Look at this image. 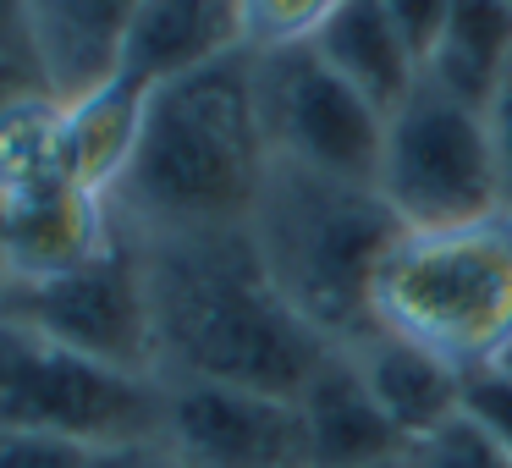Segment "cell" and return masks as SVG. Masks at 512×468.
I'll list each match as a JSON object with an SVG mask.
<instances>
[{
	"label": "cell",
	"mask_w": 512,
	"mask_h": 468,
	"mask_svg": "<svg viewBox=\"0 0 512 468\" xmlns=\"http://www.w3.org/2000/svg\"><path fill=\"white\" fill-rule=\"evenodd\" d=\"M155 309L160 380L243 386L303 397L314 369L336 353L270 281L248 226L182 237H138Z\"/></svg>",
	"instance_id": "obj_1"
},
{
	"label": "cell",
	"mask_w": 512,
	"mask_h": 468,
	"mask_svg": "<svg viewBox=\"0 0 512 468\" xmlns=\"http://www.w3.org/2000/svg\"><path fill=\"white\" fill-rule=\"evenodd\" d=\"M270 177V144L254 100V50L149 89L133 166L111 215L133 237H182L248 226Z\"/></svg>",
	"instance_id": "obj_2"
},
{
	"label": "cell",
	"mask_w": 512,
	"mask_h": 468,
	"mask_svg": "<svg viewBox=\"0 0 512 468\" xmlns=\"http://www.w3.org/2000/svg\"><path fill=\"white\" fill-rule=\"evenodd\" d=\"M248 237L281 298L331 347L375 331V276L402 237V221L375 188L270 160Z\"/></svg>",
	"instance_id": "obj_3"
},
{
	"label": "cell",
	"mask_w": 512,
	"mask_h": 468,
	"mask_svg": "<svg viewBox=\"0 0 512 468\" xmlns=\"http://www.w3.org/2000/svg\"><path fill=\"white\" fill-rule=\"evenodd\" d=\"M375 325L457 375L496 364L512 336V210L446 232H402L375 276Z\"/></svg>",
	"instance_id": "obj_4"
},
{
	"label": "cell",
	"mask_w": 512,
	"mask_h": 468,
	"mask_svg": "<svg viewBox=\"0 0 512 468\" xmlns=\"http://www.w3.org/2000/svg\"><path fill=\"white\" fill-rule=\"evenodd\" d=\"M375 193L402 221V232H446L512 210V177L490 116L441 94L435 83H419L386 116Z\"/></svg>",
	"instance_id": "obj_5"
},
{
	"label": "cell",
	"mask_w": 512,
	"mask_h": 468,
	"mask_svg": "<svg viewBox=\"0 0 512 468\" xmlns=\"http://www.w3.org/2000/svg\"><path fill=\"white\" fill-rule=\"evenodd\" d=\"M166 380L122 375L0 314V435H61L116 452L160 441Z\"/></svg>",
	"instance_id": "obj_6"
},
{
	"label": "cell",
	"mask_w": 512,
	"mask_h": 468,
	"mask_svg": "<svg viewBox=\"0 0 512 468\" xmlns=\"http://www.w3.org/2000/svg\"><path fill=\"white\" fill-rule=\"evenodd\" d=\"M254 100L270 160L375 188L386 111H375L314 45L254 56Z\"/></svg>",
	"instance_id": "obj_7"
},
{
	"label": "cell",
	"mask_w": 512,
	"mask_h": 468,
	"mask_svg": "<svg viewBox=\"0 0 512 468\" xmlns=\"http://www.w3.org/2000/svg\"><path fill=\"white\" fill-rule=\"evenodd\" d=\"M0 314L34 325L39 336L72 347L122 375L160 380L155 364V309H149V281L138 237L116 226V243L83 270H67L56 281H23L0 292Z\"/></svg>",
	"instance_id": "obj_8"
},
{
	"label": "cell",
	"mask_w": 512,
	"mask_h": 468,
	"mask_svg": "<svg viewBox=\"0 0 512 468\" xmlns=\"http://www.w3.org/2000/svg\"><path fill=\"white\" fill-rule=\"evenodd\" d=\"M160 452L171 468H314L309 424L292 397L166 380Z\"/></svg>",
	"instance_id": "obj_9"
},
{
	"label": "cell",
	"mask_w": 512,
	"mask_h": 468,
	"mask_svg": "<svg viewBox=\"0 0 512 468\" xmlns=\"http://www.w3.org/2000/svg\"><path fill=\"white\" fill-rule=\"evenodd\" d=\"M138 0H23V50L56 105L122 78Z\"/></svg>",
	"instance_id": "obj_10"
},
{
	"label": "cell",
	"mask_w": 512,
	"mask_h": 468,
	"mask_svg": "<svg viewBox=\"0 0 512 468\" xmlns=\"http://www.w3.org/2000/svg\"><path fill=\"white\" fill-rule=\"evenodd\" d=\"M111 243H116L111 199H94L72 182H56L45 193L6 204V270H12V287L83 270Z\"/></svg>",
	"instance_id": "obj_11"
},
{
	"label": "cell",
	"mask_w": 512,
	"mask_h": 468,
	"mask_svg": "<svg viewBox=\"0 0 512 468\" xmlns=\"http://www.w3.org/2000/svg\"><path fill=\"white\" fill-rule=\"evenodd\" d=\"M347 358L358 364L369 397L380 402V413H386L391 430L408 446L430 441L435 430H446L463 413V380L468 375H457L452 364H441L435 353L402 342V336L380 331V325L369 336H358L347 347Z\"/></svg>",
	"instance_id": "obj_12"
},
{
	"label": "cell",
	"mask_w": 512,
	"mask_h": 468,
	"mask_svg": "<svg viewBox=\"0 0 512 468\" xmlns=\"http://www.w3.org/2000/svg\"><path fill=\"white\" fill-rule=\"evenodd\" d=\"M298 408H303V424H309L314 468H369V463H397V457H408V441L391 430L380 402L369 397V386L358 375V364L347 358V347H336L314 369Z\"/></svg>",
	"instance_id": "obj_13"
},
{
	"label": "cell",
	"mask_w": 512,
	"mask_h": 468,
	"mask_svg": "<svg viewBox=\"0 0 512 468\" xmlns=\"http://www.w3.org/2000/svg\"><path fill=\"white\" fill-rule=\"evenodd\" d=\"M232 50H243V0H138L122 72L144 89H160Z\"/></svg>",
	"instance_id": "obj_14"
},
{
	"label": "cell",
	"mask_w": 512,
	"mask_h": 468,
	"mask_svg": "<svg viewBox=\"0 0 512 468\" xmlns=\"http://www.w3.org/2000/svg\"><path fill=\"white\" fill-rule=\"evenodd\" d=\"M144 105L149 89L138 78H111L105 89L61 105V171L72 188L111 199L133 166L138 133H144Z\"/></svg>",
	"instance_id": "obj_15"
},
{
	"label": "cell",
	"mask_w": 512,
	"mask_h": 468,
	"mask_svg": "<svg viewBox=\"0 0 512 468\" xmlns=\"http://www.w3.org/2000/svg\"><path fill=\"white\" fill-rule=\"evenodd\" d=\"M512 72V0H457L424 61V83L490 116Z\"/></svg>",
	"instance_id": "obj_16"
},
{
	"label": "cell",
	"mask_w": 512,
	"mask_h": 468,
	"mask_svg": "<svg viewBox=\"0 0 512 468\" xmlns=\"http://www.w3.org/2000/svg\"><path fill=\"white\" fill-rule=\"evenodd\" d=\"M314 50H320V56L386 116L424 83L419 56L402 45V34L391 28V17L380 12V0H347L342 12L320 28Z\"/></svg>",
	"instance_id": "obj_17"
},
{
	"label": "cell",
	"mask_w": 512,
	"mask_h": 468,
	"mask_svg": "<svg viewBox=\"0 0 512 468\" xmlns=\"http://www.w3.org/2000/svg\"><path fill=\"white\" fill-rule=\"evenodd\" d=\"M56 182H67V171H61V105L50 94H34L0 116V204L45 193Z\"/></svg>",
	"instance_id": "obj_18"
},
{
	"label": "cell",
	"mask_w": 512,
	"mask_h": 468,
	"mask_svg": "<svg viewBox=\"0 0 512 468\" xmlns=\"http://www.w3.org/2000/svg\"><path fill=\"white\" fill-rule=\"evenodd\" d=\"M342 6L347 0H243V50L270 56V50L314 45Z\"/></svg>",
	"instance_id": "obj_19"
},
{
	"label": "cell",
	"mask_w": 512,
	"mask_h": 468,
	"mask_svg": "<svg viewBox=\"0 0 512 468\" xmlns=\"http://www.w3.org/2000/svg\"><path fill=\"white\" fill-rule=\"evenodd\" d=\"M408 468H512L507 457L490 446L485 430H474V424L457 413L446 430H435L430 441L408 446Z\"/></svg>",
	"instance_id": "obj_20"
},
{
	"label": "cell",
	"mask_w": 512,
	"mask_h": 468,
	"mask_svg": "<svg viewBox=\"0 0 512 468\" xmlns=\"http://www.w3.org/2000/svg\"><path fill=\"white\" fill-rule=\"evenodd\" d=\"M463 419L474 424V430H485L490 446L512 463V375H501V369H474V375L463 380Z\"/></svg>",
	"instance_id": "obj_21"
},
{
	"label": "cell",
	"mask_w": 512,
	"mask_h": 468,
	"mask_svg": "<svg viewBox=\"0 0 512 468\" xmlns=\"http://www.w3.org/2000/svg\"><path fill=\"white\" fill-rule=\"evenodd\" d=\"M100 446L61 435H0V468H100Z\"/></svg>",
	"instance_id": "obj_22"
},
{
	"label": "cell",
	"mask_w": 512,
	"mask_h": 468,
	"mask_svg": "<svg viewBox=\"0 0 512 468\" xmlns=\"http://www.w3.org/2000/svg\"><path fill=\"white\" fill-rule=\"evenodd\" d=\"M452 6L457 0H380V12L391 17V28L402 34V45L419 56V67L430 61V50H435V39H441Z\"/></svg>",
	"instance_id": "obj_23"
},
{
	"label": "cell",
	"mask_w": 512,
	"mask_h": 468,
	"mask_svg": "<svg viewBox=\"0 0 512 468\" xmlns=\"http://www.w3.org/2000/svg\"><path fill=\"white\" fill-rule=\"evenodd\" d=\"M34 94H45V83H39L34 61H28V50H12V56H0V116L17 111V105L34 100Z\"/></svg>",
	"instance_id": "obj_24"
},
{
	"label": "cell",
	"mask_w": 512,
	"mask_h": 468,
	"mask_svg": "<svg viewBox=\"0 0 512 468\" xmlns=\"http://www.w3.org/2000/svg\"><path fill=\"white\" fill-rule=\"evenodd\" d=\"M490 133H496L501 160H507V177H512V72H507V83H501L496 105H490Z\"/></svg>",
	"instance_id": "obj_25"
},
{
	"label": "cell",
	"mask_w": 512,
	"mask_h": 468,
	"mask_svg": "<svg viewBox=\"0 0 512 468\" xmlns=\"http://www.w3.org/2000/svg\"><path fill=\"white\" fill-rule=\"evenodd\" d=\"M23 50V0H0V56Z\"/></svg>",
	"instance_id": "obj_26"
},
{
	"label": "cell",
	"mask_w": 512,
	"mask_h": 468,
	"mask_svg": "<svg viewBox=\"0 0 512 468\" xmlns=\"http://www.w3.org/2000/svg\"><path fill=\"white\" fill-rule=\"evenodd\" d=\"M12 287V270H6V204H0V292Z\"/></svg>",
	"instance_id": "obj_27"
},
{
	"label": "cell",
	"mask_w": 512,
	"mask_h": 468,
	"mask_svg": "<svg viewBox=\"0 0 512 468\" xmlns=\"http://www.w3.org/2000/svg\"><path fill=\"white\" fill-rule=\"evenodd\" d=\"M490 369H501V375H512V336H507V347L496 353V364H490Z\"/></svg>",
	"instance_id": "obj_28"
},
{
	"label": "cell",
	"mask_w": 512,
	"mask_h": 468,
	"mask_svg": "<svg viewBox=\"0 0 512 468\" xmlns=\"http://www.w3.org/2000/svg\"><path fill=\"white\" fill-rule=\"evenodd\" d=\"M369 468H408V457H397V463H369Z\"/></svg>",
	"instance_id": "obj_29"
}]
</instances>
